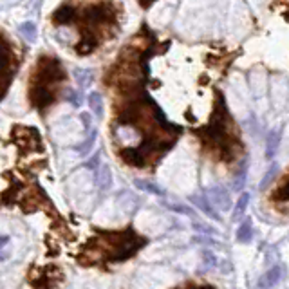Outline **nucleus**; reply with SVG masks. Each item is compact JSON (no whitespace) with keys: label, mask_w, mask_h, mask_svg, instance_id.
I'll list each match as a JSON object with an SVG mask.
<instances>
[{"label":"nucleus","mask_w":289,"mask_h":289,"mask_svg":"<svg viewBox=\"0 0 289 289\" xmlns=\"http://www.w3.org/2000/svg\"><path fill=\"white\" fill-rule=\"evenodd\" d=\"M159 47V40L143 26L138 35L125 43L107 73V85L114 96V145L121 159L138 168L161 159L181 132L179 127L166 120L145 89L148 62Z\"/></svg>","instance_id":"nucleus-1"},{"label":"nucleus","mask_w":289,"mask_h":289,"mask_svg":"<svg viewBox=\"0 0 289 289\" xmlns=\"http://www.w3.org/2000/svg\"><path fill=\"white\" fill-rule=\"evenodd\" d=\"M51 24L56 29H73L78 35L73 51L78 56H89L118 35L121 27V8L114 2L64 4L52 13Z\"/></svg>","instance_id":"nucleus-2"},{"label":"nucleus","mask_w":289,"mask_h":289,"mask_svg":"<svg viewBox=\"0 0 289 289\" xmlns=\"http://www.w3.org/2000/svg\"><path fill=\"white\" fill-rule=\"evenodd\" d=\"M65 82H67V73L62 62L56 56L42 54L33 67L29 78L27 98L31 105L40 112H45L58 101Z\"/></svg>","instance_id":"nucleus-3"},{"label":"nucleus","mask_w":289,"mask_h":289,"mask_svg":"<svg viewBox=\"0 0 289 289\" xmlns=\"http://www.w3.org/2000/svg\"><path fill=\"white\" fill-rule=\"evenodd\" d=\"M199 136L203 139L204 147L208 150H212L215 157L222 161L235 159L241 152V138H239L233 118L229 116V110L220 92H217L212 120L208 121L206 127L199 130Z\"/></svg>","instance_id":"nucleus-4"},{"label":"nucleus","mask_w":289,"mask_h":289,"mask_svg":"<svg viewBox=\"0 0 289 289\" xmlns=\"http://www.w3.org/2000/svg\"><path fill=\"white\" fill-rule=\"evenodd\" d=\"M145 244L147 239L130 228L118 233H99V237L91 241V244L83 250V253H87L85 262H89V266L98 262H121L138 253Z\"/></svg>","instance_id":"nucleus-5"},{"label":"nucleus","mask_w":289,"mask_h":289,"mask_svg":"<svg viewBox=\"0 0 289 289\" xmlns=\"http://www.w3.org/2000/svg\"><path fill=\"white\" fill-rule=\"evenodd\" d=\"M20 65V54L15 42L0 31V99L4 98Z\"/></svg>","instance_id":"nucleus-6"},{"label":"nucleus","mask_w":289,"mask_h":289,"mask_svg":"<svg viewBox=\"0 0 289 289\" xmlns=\"http://www.w3.org/2000/svg\"><path fill=\"white\" fill-rule=\"evenodd\" d=\"M206 199L208 203L213 204L215 208H219L220 212H226L232 208V197H229V192H226V188H222L220 185H213L208 188L206 192Z\"/></svg>","instance_id":"nucleus-7"},{"label":"nucleus","mask_w":289,"mask_h":289,"mask_svg":"<svg viewBox=\"0 0 289 289\" xmlns=\"http://www.w3.org/2000/svg\"><path fill=\"white\" fill-rule=\"evenodd\" d=\"M280 276H282L280 266H275V268H271L269 271H266V273H264V275L259 278V287H260V289H271L275 284H278Z\"/></svg>","instance_id":"nucleus-8"},{"label":"nucleus","mask_w":289,"mask_h":289,"mask_svg":"<svg viewBox=\"0 0 289 289\" xmlns=\"http://www.w3.org/2000/svg\"><path fill=\"white\" fill-rule=\"evenodd\" d=\"M190 201L195 204V206H199V210L206 213L208 217H212V219H215V220H220V215L217 213V210H213L212 204L208 203V199L204 197V195H192Z\"/></svg>","instance_id":"nucleus-9"},{"label":"nucleus","mask_w":289,"mask_h":289,"mask_svg":"<svg viewBox=\"0 0 289 289\" xmlns=\"http://www.w3.org/2000/svg\"><path fill=\"white\" fill-rule=\"evenodd\" d=\"M98 188L99 190H108L110 185H112V174H110V168H108V164L103 163L98 166Z\"/></svg>","instance_id":"nucleus-10"},{"label":"nucleus","mask_w":289,"mask_h":289,"mask_svg":"<svg viewBox=\"0 0 289 289\" xmlns=\"http://www.w3.org/2000/svg\"><path fill=\"white\" fill-rule=\"evenodd\" d=\"M248 204H250V194H248V192H244V194L239 197L237 204L233 206V212H232V220H233V222H235V220H239L242 215H244V213H246Z\"/></svg>","instance_id":"nucleus-11"},{"label":"nucleus","mask_w":289,"mask_h":289,"mask_svg":"<svg viewBox=\"0 0 289 289\" xmlns=\"http://www.w3.org/2000/svg\"><path fill=\"white\" fill-rule=\"evenodd\" d=\"M271 199L275 203L280 204V208H285V204H287V176L282 177L280 185H278V188L275 190Z\"/></svg>","instance_id":"nucleus-12"},{"label":"nucleus","mask_w":289,"mask_h":289,"mask_svg":"<svg viewBox=\"0 0 289 289\" xmlns=\"http://www.w3.org/2000/svg\"><path fill=\"white\" fill-rule=\"evenodd\" d=\"M253 239V224H251V219H246L241 224V228L237 229V241L242 244H248Z\"/></svg>","instance_id":"nucleus-13"},{"label":"nucleus","mask_w":289,"mask_h":289,"mask_svg":"<svg viewBox=\"0 0 289 289\" xmlns=\"http://www.w3.org/2000/svg\"><path fill=\"white\" fill-rule=\"evenodd\" d=\"M278 145H280V132L276 130V132H271L268 138V145H266V157L268 159H273L278 150Z\"/></svg>","instance_id":"nucleus-14"},{"label":"nucleus","mask_w":289,"mask_h":289,"mask_svg":"<svg viewBox=\"0 0 289 289\" xmlns=\"http://www.w3.org/2000/svg\"><path fill=\"white\" fill-rule=\"evenodd\" d=\"M89 107L96 114V118L101 120V116H103V99H101L99 92H91L89 94Z\"/></svg>","instance_id":"nucleus-15"},{"label":"nucleus","mask_w":289,"mask_h":289,"mask_svg":"<svg viewBox=\"0 0 289 289\" xmlns=\"http://www.w3.org/2000/svg\"><path fill=\"white\" fill-rule=\"evenodd\" d=\"M136 186H138L139 190H143V192H148V194H152V195H164V192H163V188H159L157 185H154V183H150V181H143V179H136Z\"/></svg>","instance_id":"nucleus-16"},{"label":"nucleus","mask_w":289,"mask_h":289,"mask_svg":"<svg viewBox=\"0 0 289 289\" xmlns=\"http://www.w3.org/2000/svg\"><path fill=\"white\" fill-rule=\"evenodd\" d=\"M246 176H248V163H244L241 166V170L237 172V176H235V179H233L232 183V188L235 192H241L242 188H244V183H246Z\"/></svg>","instance_id":"nucleus-17"},{"label":"nucleus","mask_w":289,"mask_h":289,"mask_svg":"<svg viewBox=\"0 0 289 289\" xmlns=\"http://www.w3.org/2000/svg\"><path fill=\"white\" fill-rule=\"evenodd\" d=\"M276 172H278V164L276 163H273L271 166H269V170L266 172V176H264V179L260 181V185H259V188L260 190H266L269 185H271L273 181H275V177H276Z\"/></svg>","instance_id":"nucleus-18"},{"label":"nucleus","mask_w":289,"mask_h":289,"mask_svg":"<svg viewBox=\"0 0 289 289\" xmlns=\"http://www.w3.org/2000/svg\"><path fill=\"white\" fill-rule=\"evenodd\" d=\"M20 33L24 35V38L27 40V42H35L36 40V27L33 22H26V24H22L20 26Z\"/></svg>","instance_id":"nucleus-19"},{"label":"nucleus","mask_w":289,"mask_h":289,"mask_svg":"<svg viewBox=\"0 0 289 289\" xmlns=\"http://www.w3.org/2000/svg\"><path fill=\"white\" fill-rule=\"evenodd\" d=\"M96 134H98L96 130H91V132H89V139H85V141H83L82 145H78V147H76L78 154H80V155H85L87 152L91 150L92 145H94V141H96Z\"/></svg>","instance_id":"nucleus-20"},{"label":"nucleus","mask_w":289,"mask_h":289,"mask_svg":"<svg viewBox=\"0 0 289 289\" xmlns=\"http://www.w3.org/2000/svg\"><path fill=\"white\" fill-rule=\"evenodd\" d=\"M76 80L82 87H89L92 83V73L91 71H76Z\"/></svg>","instance_id":"nucleus-21"},{"label":"nucleus","mask_w":289,"mask_h":289,"mask_svg":"<svg viewBox=\"0 0 289 289\" xmlns=\"http://www.w3.org/2000/svg\"><path fill=\"white\" fill-rule=\"evenodd\" d=\"M8 244H9L8 235H0V260H4L6 257H8V253H6V248H8Z\"/></svg>","instance_id":"nucleus-22"},{"label":"nucleus","mask_w":289,"mask_h":289,"mask_svg":"<svg viewBox=\"0 0 289 289\" xmlns=\"http://www.w3.org/2000/svg\"><path fill=\"white\" fill-rule=\"evenodd\" d=\"M166 206H168L170 210H174V212L185 213V215H194V212H192V208H183L181 204H166Z\"/></svg>","instance_id":"nucleus-23"},{"label":"nucleus","mask_w":289,"mask_h":289,"mask_svg":"<svg viewBox=\"0 0 289 289\" xmlns=\"http://www.w3.org/2000/svg\"><path fill=\"white\" fill-rule=\"evenodd\" d=\"M67 98H69V101L74 105V107H80V98H78L76 92H69V96H67Z\"/></svg>","instance_id":"nucleus-24"},{"label":"nucleus","mask_w":289,"mask_h":289,"mask_svg":"<svg viewBox=\"0 0 289 289\" xmlns=\"http://www.w3.org/2000/svg\"><path fill=\"white\" fill-rule=\"evenodd\" d=\"M98 161H99V155H94V157H92V159L89 161V163H87L85 166H87V168H96V166H99Z\"/></svg>","instance_id":"nucleus-25"},{"label":"nucleus","mask_w":289,"mask_h":289,"mask_svg":"<svg viewBox=\"0 0 289 289\" xmlns=\"http://www.w3.org/2000/svg\"><path fill=\"white\" fill-rule=\"evenodd\" d=\"M82 121H83V127H85V130L91 129V118H89V114H82Z\"/></svg>","instance_id":"nucleus-26"},{"label":"nucleus","mask_w":289,"mask_h":289,"mask_svg":"<svg viewBox=\"0 0 289 289\" xmlns=\"http://www.w3.org/2000/svg\"><path fill=\"white\" fill-rule=\"evenodd\" d=\"M183 289H215L213 285H186Z\"/></svg>","instance_id":"nucleus-27"},{"label":"nucleus","mask_w":289,"mask_h":289,"mask_svg":"<svg viewBox=\"0 0 289 289\" xmlns=\"http://www.w3.org/2000/svg\"><path fill=\"white\" fill-rule=\"evenodd\" d=\"M154 2H157V0H139V4H141V8H150Z\"/></svg>","instance_id":"nucleus-28"}]
</instances>
